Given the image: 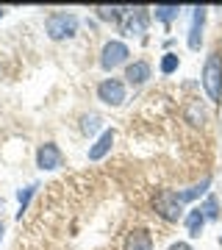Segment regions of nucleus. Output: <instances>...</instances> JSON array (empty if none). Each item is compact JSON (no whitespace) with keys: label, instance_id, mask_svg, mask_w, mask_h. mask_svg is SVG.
Returning a JSON list of instances; mask_svg holds the SVG:
<instances>
[{"label":"nucleus","instance_id":"0eeeda50","mask_svg":"<svg viewBox=\"0 0 222 250\" xmlns=\"http://www.w3.org/2000/svg\"><path fill=\"white\" fill-rule=\"evenodd\" d=\"M61 164H64V156L59 150V145L56 142L39 145V150H36V167L39 170H59Z\"/></svg>","mask_w":222,"mask_h":250},{"label":"nucleus","instance_id":"4be33fe9","mask_svg":"<svg viewBox=\"0 0 222 250\" xmlns=\"http://www.w3.org/2000/svg\"><path fill=\"white\" fill-rule=\"evenodd\" d=\"M3 233H6V225L0 223V239H3Z\"/></svg>","mask_w":222,"mask_h":250},{"label":"nucleus","instance_id":"7ed1b4c3","mask_svg":"<svg viewBox=\"0 0 222 250\" xmlns=\"http://www.w3.org/2000/svg\"><path fill=\"white\" fill-rule=\"evenodd\" d=\"M153 208L164 223H178L183 217V203H181L178 192H172V189H161L156 200H153Z\"/></svg>","mask_w":222,"mask_h":250},{"label":"nucleus","instance_id":"f3484780","mask_svg":"<svg viewBox=\"0 0 222 250\" xmlns=\"http://www.w3.org/2000/svg\"><path fill=\"white\" fill-rule=\"evenodd\" d=\"M98 17L100 20H106V22H117V20L122 17V11H128V9H120V6H98Z\"/></svg>","mask_w":222,"mask_h":250},{"label":"nucleus","instance_id":"aec40b11","mask_svg":"<svg viewBox=\"0 0 222 250\" xmlns=\"http://www.w3.org/2000/svg\"><path fill=\"white\" fill-rule=\"evenodd\" d=\"M34 192H36V187H25V189H20V195H17V200H20V217H22V211L28 208V200L34 197Z\"/></svg>","mask_w":222,"mask_h":250},{"label":"nucleus","instance_id":"f03ea898","mask_svg":"<svg viewBox=\"0 0 222 250\" xmlns=\"http://www.w3.org/2000/svg\"><path fill=\"white\" fill-rule=\"evenodd\" d=\"M44 31L50 39H70V36L78 34V17L70 14V11H53L50 17L44 20Z\"/></svg>","mask_w":222,"mask_h":250},{"label":"nucleus","instance_id":"412c9836","mask_svg":"<svg viewBox=\"0 0 222 250\" xmlns=\"http://www.w3.org/2000/svg\"><path fill=\"white\" fill-rule=\"evenodd\" d=\"M167 250H192V245H189V242H175V245H169Z\"/></svg>","mask_w":222,"mask_h":250},{"label":"nucleus","instance_id":"9b49d317","mask_svg":"<svg viewBox=\"0 0 222 250\" xmlns=\"http://www.w3.org/2000/svg\"><path fill=\"white\" fill-rule=\"evenodd\" d=\"M111 145H114V128H106V131L98 136V142L89 147V161H100L108 150H111Z\"/></svg>","mask_w":222,"mask_h":250},{"label":"nucleus","instance_id":"f257e3e1","mask_svg":"<svg viewBox=\"0 0 222 250\" xmlns=\"http://www.w3.org/2000/svg\"><path fill=\"white\" fill-rule=\"evenodd\" d=\"M200 83H203L205 98L211 100V103H222V53L220 50H211V53L205 56Z\"/></svg>","mask_w":222,"mask_h":250},{"label":"nucleus","instance_id":"dca6fc26","mask_svg":"<svg viewBox=\"0 0 222 250\" xmlns=\"http://www.w3.org/2000/svg\"><path fill=\"white\" fill-rule=\"evenodd\" d=\"M178 14H181V6H156L153 9V17L159 20V22H172V20H178Z\"/></svg>","mask_w":222,"mask_h":250},{"label":"nucleus","instance_id":"4468645a","mask_svg":"<svg viewBox=\"0 0 222 250\" xmlns=\"http://www.w3.org/2000/svg\"><path fill=\"white\" fill-rule=\"evenodd\" d=\"M208 187H211V178L205 175L200 184H195V187H189V189H183V192H178V197H181V203L186 206V203H192V200H197L200 195H205L208 192Z\"/></svg>","mask_w":222,"mask_h":250},{"label":"nucleus","instance_id":"2eb2a0df","mask_svg":"<svg viewBox=\"0 0 222 250\" xmlns=\"http://www.w3.org/2000/svg\"><path fill=\"white\" fill-rule=\"evenodd\" d=\"M100 128H103V117H100V114L89 111V114L81 117V131H83L86 136H95V134L100 131Z\"/></svg>","mask_w":222,"mask_h":250},{"label":"nucleus","instance_id":"6ab92c4d","mask_svg":"<svg viewBox=\"0 0 222 250\" xmlns=\"http://www.w3.org/2000/svg\"><path fill=\"white\" fill-rule=\"evenodd\" d=\"M217 208H220V203H217V197H214V195H208V197H205V203L200 206V211L205 214V220H217V217H220Z\"/></svg>","mask_w":222,"mask_h":250},{"label":"nucleus","instance_id":"5701e85b","mask_svg":"<svg viewBox=\"0 0 222 250\" xmlns=\"http://www.w3.org/2000/svg\"><path fill=\"white\" fill-rule=\"evenodd\" d=\"M3 14H6V11H3V9H0V17H3Z\"/></svg>","mask_w":222,"mask_h":250},{"label":"nucleus","instance_id":"6e6552de","mask_svg":"<svg viewBox=\"0 0 222 250\" xmlns=\"http://www.w3.org/2000/svg\"><path fill=\"white\" fill-rule=\"evenodd\" d=\"M150 62H144V59H139V62H133L125 67V81L131 83V86H142V83H147V78H150Z\"/></svg>","mask_w":222,"mask_h":250},{"label":"nucleus","instance_id":"39448f33","mask_svg":"<svg viewBox=\"0 0 222 250\" xmlns=\"http://www.w3.org/2000/svg\"><path fill=\"white\" fill-rule=\"evenodd\" d=\"M98 100L106 106H122L125 103V83L120 78H103L98 83Z\"/></svg>","mask_w":222,"mask_h":250},{"label":"nucleus","instance_id":"9d476101","mask_svg":"<svg viewBox=\"0 0 222 250\" xmlns=\"http://www.w3.org/2000/svg\"><path fill=\"white\" fill-rule=\"evenodd\" d=\"M122 250H153L150 231H144V228L128 231V236H125V242H122Z\"/></svg>","mask_w":222,"mask_h":250},{"label":"nucleus","instance_id":"1a4fd4ad","mask_svg":"<svg viewBox=\"0 0 222 250\" xmlns=\"http://www.w3.org/2000/svg\"><path fill=\"white\" fill-rule=\"evenodd\" d=\"M203 25H205V9L197 6L195 14H192V28H189V50H200V42H203Z\"/></svg>","mask_w":222,"mask_h":250},{"label":"nucleus","instance_id":"423d86ee","mask_svg":"<svg viewBox=\"0 0 222 250\" xmlns=\"http://www.w3.org/2000/svg\"><path fill=\"white\" fill-rule=\"evenodd\" d=\"M150 25V14L147 9H128V17L122 22V34L125 36H144Z\"/></svg>","mask_w":222,"mask_h":250},{"label":"nucleus","instance_id":"f8f14e48","mask_svg":"<svg viewBox=\"0 0 222 250\" xmlns=\"http://www.w3.org/2000/svg\"><path fill=\"white\" fill-rule=\"evenodd\" d=\"M183 117H186L189 125H195V128H203L205 125V108L200 100H186V106H183Z\"/></svg>","mask_w":222,"mask_h":250},{"label":"nucleus","instance_id":"b1692460","mask_svg":"<svg viewBox=\"0 0 222 250\" xmlns=\"http://www.w3.org/2000/svg\"><path fill=\"white\" fill-rule=\"evenodd\" d=\"M220 245H222V236H220Z\"/></svg>","mask_w":222,"mask_h":250},{"label":"nucleus","instance_id":"ddd939ff","mask_svg":"<svg viewBox=\"0 0 222 250\" xmlns=\"http://www.w3.org/2000/svg\"><path fill=\"white\" fill-rule=\"evenodd\" d=\"M183 223H186L189 236H192V239H197V236L203 233V225L208 223V220H205V214L200 211V206H197V208H192V211L186 214V220H183Z\"/></svg>","mask_w":222,"mask_h":250},{"label":"nucleus","instance_id":"a211bd4d","mask_svg":"<svg viewBox=\"0 0 222 250\" xmlns=\"http://www.w3.org/2000/svg\"><path fill=\"white\" fill-rule=\"evenodd\" d=\"M159 67H161V72H164V75H172V72L181 67V56H178V53H164V56H161Z\"/></svg>","mask_w":222,"mask_h":250},{"label":"nucleus","instance_id":"20e7f679","mask_svg":"<svg viewBox=\"0 0 222 250\" xmlns=\"http://www.w3.org/2000/svg\"><path fill=\"white\" fill-rule=\"evenodd\" d=\"M128 56H131L128 45L120 42V39H111V42H106L103 50H100V67H103L106 72H114L117 67L128 64Z\"/></svg>","mask_w":222,"mask_h":250}]
</instances>
